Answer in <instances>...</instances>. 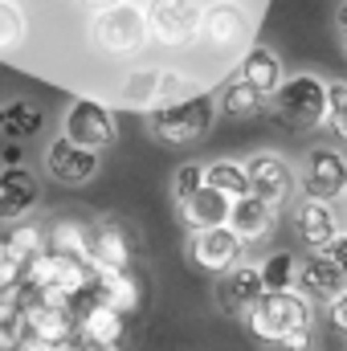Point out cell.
I'll return each mask as SVG.
<instances>
[{
  "label": "cell",
  "instance_id": "cell-1",
  "mask_svg": "<svg viewBox=\"0 0 347 351\" xmlns=\"http://www.w3.org/2000/svg\"><path fill=\"white\" fill-rule=\"evenodd\" d=\"M241 323L258 343L274 348L290 331H315V302L307 294H298V290H265L246 311Z\"/></svg>",
  "mask_w": 347,
  "mask_h": 351
},
{
  "label": "cell",
  "instance_id": "cell-2",
  "mask_svg": "<svg viewBox=\"0 0 347 351\" xmlns=\"http://www.w3.org/2000/svg\"><path fill=\"white\" fill-rule=\"evenodd\" d=\"M90 41H94V49L106 53V58H139V53L152 45L143 8L131 4V0H115V4L98 8V12L90 16Z\"/></svg>",
  "mask_w": 347,
  "mask_h": 351
},
{
  "label": "cell",
  "instance_id": "cell-3",
  "mask_svg": "<svg viewBox=\"0 0 347 351\" xmlns=\"http://www.w3.org/2000/svg\"><path fill=\"white\" fill-rule=\"evenodd\" d=\"M270 114L290 131H323L327 127V82L315 74L282 78V86L270 98Z\"/></svg>",
  "mask_w": 347,
  "mask_h": 351
},
{
  "label": "cell",
  "instance_id": "cell-4",
  "mask_svg": "<svg viewBox=\"0 0 347 351\" xmlns=\"http://www.w3.org/2000/svg\"><path fill=\"white\" fill-rule=\"evenodd\" d=\"M213 119H217V98L192 94V98L168 102L160 110H147V131H152V139H160L168 147H184V143H196L200 135H208Z\"/></svg>",
  "mask_w": 347,
  "mask_h": 351
},
{
  "label": "cell",
  "instance_id": "cell-5",
  "mask_svg": "<svg viewBox=\"0 0 347 351\" xmlns=\"http://www.w3.org/2000/svg\"><path fill=\"white\" fill-rule=\"evenodd\" d=\"M192 94H200V90H196V78L188 70L156 66V70H131L123 78V86H119V102L147 114V110H160V106L192 98Z\"/></svg>",
  "mask_w": 347,
  "mask_h": 351
},
{
  "label": "cell",
  "instance_id": "cell-6",
  "mask_svg": "<svg viewBox=\"0 0 347 351\" xmlns=\"http://www.w3.org/2000/svg\"><path fill=\"white\" fill-rule=\"evenodd\" d=\"M254 33V16L246 0H208L200 8V45L217 58H237Z\"/></svg>",
  "mask_w": 347,
  "mask_h": 351
},
{
  "label": "cell",
  "instance_id": "cell-7",
  "mask_svg": "<svg viewBox=\"0 0 347 351\" xmlns=\"http://www.w3.org/2000/svg\"><path fill=\"white\" fill-rule=\"evenodd\" d=\"M200 0H147L143 16H147V33L156 45L168 49H188L200 37Z\"/></svg>",
  "mask_w": 347,
  "mask_h": 351
},
{
  "label": "cell",
  "instance_id": "cell-8",
  "mask_svg": "<svg viewBox=\"0 0 347 351\" xmlns=\"http://www.w3.org/2000/svg\"><path fill=\"white\" fill-rule=\"evenodd\" d=\"M62 127H66L62 135H66L70 143H78V147H86V152H98V156L119 139V119H115V110L102 106V102H94V98H74Z\"/></svg>",
  "mask_w": 347,
  "mask_h": 351
},
{
  "label": "cell",
  "instance_id": "cell-9",
  "mask_svg": "<svg viewBox=\"0 0 347 351\" xmlns=\"http://www.w3.org/2000/svg\"><path fill=\"white\" fill-rule=\"evenodd\" d=\"M16 298H21V327H25L29 339H41L45 348H53V351L78 343L74 311H66V306H45V302H37L33 294H21V290H16Z\"/></svg>",
  "mask_w": 347,
  "mask_h": 351
},
{
  "label": "cell",
  "instance_id": "cell-10",
  "mask_svg": "<svg viewBox=\"0 0 347 351\" xmlns=\"http://www.w3.org/2000/svg\"><path fill=\"white\" fill-rule=\"evenodd\" d=\"M298 188H302V196H311V200L335 204L347 192V156L339 147H315V152L307 156V164H302Z\"/></svg>",
  "mask_w": 347,
  "mask_h": 351
},
{
  "label": "cell",
  "instance_id": "cell-11",
  "mask_svg": "<svg viewBox=\"0 0 347 351\" xmlns=\"http://www.w3.org/2000/svg\"><path fill=\"white\" fill-rule=\"evenodd\" d=\"M188 258L196 269L204 274H229L233 265L246 262V245L233 237L229 225H217V229H200V233H188Z\"/></svg>",
  "mask_w": 347,
  "mask_h": 351
},
{
  "label": "cell",
  "instance_id": "cell-12",
  "mask_svg": "<svg viewBox=\"0 0 347 351\" xmlns=\"http://www.w3.org/2000/svg\"><path fill=\"white\" fill-rule=\"evenodd\" d=\"M246 180H250V196L265 200L270 208H286L290 192H294V172L278 152H258L246 160Z\"/></svg>",
  "mask_w": 347,
  "mask_h": 351
},
{
  "label": "cell",
  "instance_id": "cell-13",
  "mask_svg": "<svg viewBox=\"0 0 347 351\" xmlns=\"http://www.w3.org/2000/svg\"><path fill=\"white\" fill-rule=\"evenodd\" d=\"M294 229H298V241L307 245V254H327V250L339 241L344 221H339V208H335V204L302 196V204H298V213H294Z\"/></svg>",
  "mask_w": 347,
  "mask_h": 351
},
{
  "label": "cell",
  "instance_id": "cell-14",
  "mask_svg": "<svg viewBox=\"0 0 347 351\" xmlns=\"http://www.w3.org/2000/svg\"><path fill=\"white\" fill-rule=\"evenodd\" d=\"M135 265V237L123 221L102 217L94 221L90 237V269H131Z\"/></svg>",
  "mask_w": 347,
  "mask_h": 351
},
{
  "label": "cell",
  "instance_id": "cell-15",
  "mask_svg": "<svg viewBox=\"0 0 347 351\" xmlns=\"http://www.w3.org/2000/svg\"><path fill=\"white\" fill-rule=\"evenodd\" d=\"M294 290L307 294L315 306H323V302H331L335 294L347 290V274L331 254H307V258H298V282H294Z\"/></svg>",
  "mask_w": 347,
  "mask_h": 351
},
{
  "label": "cell",
  "instance_id": "cell-16",
  "mask_svg": "<svg viewBox=\"0 0 347 351\" xmlns=\"http://www.w3.org/2000/svg\"><path fill=\"white\" fill-rule=\"evenodd\" d=\"M45 172H49V180H58L66 188H82L98 176V152H86V147H78L62 135L45 152Z\"/></svg>",
  "mask_w": 347,
  "mask_h": 351
},
{
  "label": "cell",
  "instance_id": "cell-17",
  "mask_svg": "<svg viewBox=\"0 0 347 351\" xmlns=\"http://www.w3.org/2000/svg\"><path fill=\"white\" fill-rule=\"evenodd\" d=\"M265 294L261 286V274H258V262H241L233 265L229 274L217 278V306L229 315V319H246V311Z\"/></svg>",
  "mask_w": 347,
  "mask_h": 351
},
{
  "label": "cell",
  "instance_id": "cell-18",
  "mask_svg": "<svg viewBox=\"0 0 347 351\" xmlns=\"http://www.w3.org/2000/svg\"><path fill=\"white\" fill-rule=\"evenodd\" d=\"M74 331H78V343H123L127 319L106 302H98L94 294H86L74 306Z\"/></svg>",
  "mask_w": 347,
  "mask_h": 351
},
{
  "label": "cell",
  "instance_id": "cell-19",
  "mask_svg": "<svg viewBox=\"0 0 347 351\" xmlns=\"http://www.w3.org/2000/svg\"><path fill=\"white\" fill-rule=\"evenodd\" d=\"M229 229H233V237H237L246 250H250V245H261V241H270L274 229H278V208H270L258 196H241V200L229 204Z\"/></svg>",
  "mask_w": 347,
  "mask_h": 351
},
{
  "label": "cell",
  "instance_id": "cell-20",
  "mask_svg": "<svg viewBox=\"0 0 347 351\" xmlns=\"http://www.w3.org/2000/svg\"><path fill=\"white\" fill-rule=\"evenodd\" d=\"M37 200H41V184H37V176L29 172L25 164L0 172V221H8V225L29 221Z\"/></svg>",
  "mask_w": 347,
  "mask_h": 351
},
{
  "label": "cell",
  "instance_id": "cell-21",
  "mask_svg": "<svg viewBox=\"0 0 347 351\" xmlns=\"http://www.w3.org/2000/svg\"><path fill=\"white\" fill-rule=\"evenodd\" d=\"M90 294L98 302H106L110 311H119L123 319L143 306V282L135 278V269H94Z\"/></svg>",
  "mask_w": 347,
  "mask_h": 351
},
{
  "label": "cell",
  "instance_id": "cell-22",
  "mask_svg": "<svg viewBox=\"0 0 347 351\" xmlns=\"http://www.w3.org/2000/svg\"><path fill=\"white\" fill-rule=\"evenodd\" d=\"M176 213L184 221L188 233H200V229H217V225H229V200L213 188H196L192 196L176 200Z\"/></svg>",
  "mask_w": 347,
  "mask_h": 351
},
{
  "label": "cell",
  "instance_id": "cell-23",
  "mask_svg": "<svg viewBox=\"0 0 347 351\" xmlns=\"http://www.w3.org/2000/svg\"><path fill=\"white\" fill-rule=\"evenodd\" d=\"M237 78L250 82L261 98H274V90L282 86V78H286V70H282V58H278L270 45H250V49L241 53Z\"/></svg>",
  "mask_w": 347,
  "mask_h": 351
},
{
  "label": "cell",
  "instance_id": "cell-24",
  "mask_svg": "<svg viewBox=\"0 0 347 351\" xmlns=\"http://www.w3.org/2000/svg\"><path fill=\"white\" fill-rule=\"evenodd\" d=\"M90 237H94V225H90V221H78V217H58V221L45 229V250L90 265Z\"/></svg>",
  "mask_w": 347,
  "mask_h": 351
},
{
  "label": "cell",
  "instance_id": "cell-25",
  "mask_svg": "<svg viewBox=\"0 0 347 351\" xmlns=\"http://www.w3.org/2000/svg\"><path fill=\"white\" fill-rule=\"evenodd\" d=\"M217 110L229 114V119H254V114L265 110V98H261L250 82H241V78L233 74V78L221 86V94H217Z\"/></svg>",
  "mask_w": 347,
  "mask_h": 351
},
{
  "label": "cell",
  "instance_id": "cell-26",
  "mask_svg": "<svg viewBox=\"0 0 347 351\" xmlns=\"http://www.w3.org/2000/svg\"><path fill=\"white\" fill-rule=\"evenodd\" d=\"M204 188L221 192L229 204H233V200H241V196H250L246 164H237V160H213V164H204Z\"/></svg>",
  "mask_w": 347,
  "mask_h": 351
},
{
  "label": "cell",
  "instance_id": "cell-27",
  "mask_svg": "<svg viewBox=\"0 0 347 351\" xmlns=\"http://www.w3.org/2000/svg\"><path fill=\"white\" fill-rule=\"evenodd\" d=\"M4 245H8V254L21 265H29L33 258L45 254V225H37V221H16V225L8 229Z\"/></svg>",
  "mask_w": 347,
  "mask_h": 351
},
{
  "label": "cell",
  "instance_id": "cell-28",
  "mask_svg": "<svg viewBox=\"0 0 347 351\" xmlns=\"http://www.w3.org/2000/svg\"><path fill=\"white\" fill-rule=\"evenodd\" d=\"M258 274H261V286L265 290H294L298 282V258L290 250H274L258 262Z\"/></svg>",
  "mask_w": 347,
  "mask_h": 351
},
{
  "label": "cell",
  "instance_id": "cell-29",
  "mask_svg": "<svg viewBox=\"0 0 347 351\" xmlns=\"http://www.w3.org/2000/svg\"><path fill=\"white\" fill-rule=\"evenodd\" d=\"M0 119H4V123H0V131H8L16 143H21V139H29V135L41 127V110H37L29 98H16V102L0 106Z\"/></svg>",
  "mask_w": 347,
  "mask_h": 351
},
{
  "label": "cell",
  "instance_id": "cell-30",
  "mask_svg": "<svg viewBox=\"0 0 347 351\" xmlns=\"http://www.w3.org/2000/svg\"><path fill=\"white\" fill-rule=\"evenodd\" d=\"M29 33V21H25V8L16 0H0V53L16 49Z\"/></svg>",
  "mask_w": 347,
  "mask_h": 351
},
{
  "label": "cell",
  "instance_id": "cell-31",
  "mask_svg": "<svg viewBox=\"0 0 347 351\" xmlns=\"http://www.w3.org/2000/svg\"><path fill=\"white\" fill-rule=\"evenodd\" d=\"M327 131L339 143H347V82L344 78L327 82Z\"/></svg>",
  "mask_w": 347,
  "mask_h": 351
},
{
  "label": "cell",
  "instance_id": "cell-32",
  "mask_svg": "<svg viewBox=\"0 0 347 351\" xmlns=\"http://www.w3.org/2000/svg\"><path fill=\"white\" fill-rule=\"evenodd\" d=\"M196 188H204V164L188 160V164H180L176 176H172V196L176 200H184V196H192Z\"/></svg>",
  "mask_w": 347,
  "mask_h": 351
},
{
  "label": "cell",
  "instance_id": "cell-33",
  "mask_svg": "<svg viewBox=\"0 0 347 351\" xmlns=\"http://www.w3.org/2000/svg\"><path fill=\"white\" fill-rule=\"evenodd\" d=\"M21 269H25V265L16 262V258L8 254V245L0 241V294H8V290L21 286Z\"/></svg>",
  "mask_w": 347,
  "mask_h": 351
},
{
  "label": "cell",
  "instance_id": "cell-34",
  "mask_svg": "<svg viewBox=\"0 0 347 351\" xmlns=\"http://www.w3.org/2000/svg\"><path fill=\"white\" fill-rule=\"evenodd\" d=\"M323 319H327V327H331L335 335H344L347 339V290L344 294H335L331 302H323Z\"/></svg>",
  "mask_w": 347,
  "mask_h": 351
},
{
  "label": "cell",
  "instance_id": "cell-35",
  "mask_svg": "<svg viewBox=\"0 0 347 351\" xmlns=\"http://www.w3.org/2000/svg\"><path fill=\"white\" fill-rule=\"evenodd\" d=\"M278 351H315V331H290L286 339L274 343Z\"/></svg>",
  "mask_w": 347,
  "mask_h": 351
},
{
  "label": "cell",
  "instance_id": "cell-36",
  "mask_svg": "<svg viewBox=\"0 0 347 351\" xmlns=\"http://www.w3.org/2000/svg\"><path fill=\"white\" fill-rule=\"evenodd\" d=\"M327 254H331V258H335V262L344 265V274H347V229H344V233H339V241H335V245H331V250H327Z\"/></svg>",
  "mask_w": 347,
  "mask_h": 351
},
{
  "label": "cell",
  "instance_id": "cell-37",
  "mask_svg": "<svg viewBox=\"0 0 347 351\" xmlns=\"http://www.w3.org/2000/svg\"><path fill=\"white\" fill-rule=\"evenodd\" d=\"M21 160H25V147L16 143V147H4V168H21Z\"/></svg>",
  "mask_w": 347,
  "mask_h": 351
},
{
  "label": "cell",
  "instance_id": "cell-38",
  "mask_svg": "<svg viewBox=\"0 0 347 351\" xmlns=\"http://www.w3.org/2000/svg\"><path fill=\"white\" fill-rule=\"evenodd\" d=\"M74 351H123V343H74Z\"/></svg>",
  "mask_w": 347,
  "mask_h": 351
},
{
  "label": "cell",
  "instance_id": "cell-39",
  "mask_svg": "<svg viewBox=\"0 0 347 351\" xmlns=\"http://www.w3.org/2000/svg\"><path fill=\"white\" fill-rule=\"evenodd\" d=\"M335 25H339V37H347V0L339 4V12H335Z\"/></svg>",
  "mask_w": 347,
  "mask_h": 351
},
{
  "label": "cell",
  "instance_id": "cell-40",
  "mask_svg": "<svg viewBox=\"0 0 347 351\" xmlns=\"http://www.w3.org/2000/svg\"><path fill=\"white\" fill-rule=\"evenodd\" d=\"M335 208H339V221H344V229H347V192L335 200Z\"/></svg>",
  "mask_w": 347,
  "mask_h": 351
},
{
  "label": "cell",
  "instance_id": "cell-41",
  "mask_svg": "<svg viewBox=\"0 0 347 351\" xmlns=\"http://www.w3.org/2000/svg\"><path fill=\"white\" fill-rule=\"evenodd\" d=\"M62 351H74V348H62Z\"/></svg>",
  "mask_w": 347,
  "mask_h": 351
},
{
  "label": "cell",
  "instance_id": "cell-42",
  "mask_svg": "<svg viewBox=\"0 0 347 351\" xmlns=\"http://www.w3.org/2000/svg\"><path fill=\"white\" fill-rule=\"evenodd\" d=\"M0 123H4V119H0Z\"/></svg>",
  "mask_w": 347,
  "mask_h": 351
}]
</instances>
